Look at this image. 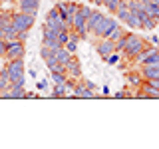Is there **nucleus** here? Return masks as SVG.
Segmentation results:
<instances>
[{"instance_id": "1", "label": "nucleus", "mask_w": 159, "mask_h": 149, "mask_svg": "<svg viewBox=\"0 0 159 149\" xmlns=\"http://www.w3.org/2000/svg\"><path fill=\"white\" fill-rule=\"evenodd\" d=\"M145 44H147L145 38L137 36V34H133V32H127V44H125V48H123V52H121V58H125V60L131 62V60L145 48Z\"/></svg>"}, {"instance_id": "2", "label": "nucleus", "mask_w": 159, "mask_h": 149, "mask_svg": "<svg viewBox=\"0 0 159 149\" xmlns=\"http://www.w3.org/2000/svg\"><path fill=\"white\" fill-rule=\"evenodd\" d=\"M6 74H8L10 84L24 86V79H26V72H24V58L6 60Z\"/></svg>"}, {"instance_id": "3", "label": "nucleus", "mask_w": 159, "mask_h": 149, "mask_svg": "<svg viewBox=\"0 0 159 149\" xmlns=\"http://www.w3.org/2000/svg\"><path fill=\"white\" fill-rule=\"evenodd\" d=\"M117 26H119V20H117V18H109V16H106V18H103L102 22H99L89 34H92V36H96V38H107Z\"/></svg>"}, {"instance_id": "4", "label": "nucleus", "mask_w": 159, "mask_h": 149, "mask_svg": "<svg viewBox=\"0 0 159 149\" xmlns=\"http://www.w3.org/2000/svg\"><path fill=\"white\" fill-rule=\"evenodd\" d=\"M10 16H12V22H14V26H16L18 32H22V30H32L34 26V18L36 16H32V14H24V12H10Z\"/></svg>"}, {"instance_id": "5", "label": "nucleus", "mask_w": 159, "mask_h": 149, "mask_svg": "<svg viewBox=\"0 0 159 149\" xmlns=\"http://www.w3.org/2000/svg\"><path fill=\"white\" fill-rule=\"evenodd\" d=\"M26 54V46L20 40H6V52H4V60H16L24 58Z\"/></svg>"}, {"instance_id": "6", "label": "nucleus", "mask_w": 159, "mask_h": 149, "mask_svg": "<svg viewBox=\"0 0 159 149\" xmlns=\"http://www.w3.org/2000/svg\"><path fill=\"white\" fill-rule=\"evenodd\" d=\"M70 30H74V32H76L82 40L88 38V34H89V32H88V18L84 16L80 10L76 12V16H74V20H72V28H70Z\"/></svg>"}, {"instance_id": "7", "label": "nucleus", "mask_w": 159, "mask_h": 149, "mask_svg": "<svg viewBox=\"0 0 159 149\" xmlns=\"http://www.w3.org/2000/svg\"><path fill=\"white\" fill-rule=\"evenodd\" d=\"M46 24H50L52 28H56L58 32L60 30H66L68 26H66V22L62 20V16H60V12H58V8L54 6L52 10H48V14H46ZM70 30V28H68Z\"/></svg>"}, {"instance_id": "8", "label": "nucleus", "mask_w": 159, "mask_h": 149, "mask_svg": "<svg viewBox=\"0 0 159 149\" xmlns=\"http://www.w3.org/2000/svg\"><path fill=\"white\" fill-rule=\"evenodd\" d=\"M66 97H84V99H89V97H98V93H96V92H92V89H88L86 86H84L82 78H80V79H78V84L74 86V92H72V93H68Z\"/></svg>"}, {"instance_id": "9", "label": "nucleus", "mask_w": 159, "mask_h": 149, "mask_svg": "<svg viewBox=\"0 0 159 149\" xmlns=\"http://www.w3.org/2000/svg\"><path fill=\"white\" fill-rule=\"evenodd\" d=\"M96 52L106 60L111 52H116V42H111L109 38H102V42H98V46H96Z\"/></svg>"}, {"instance_id": "10", "label": "nucleus", "mask_w": 159, "mask_h": 149, "mask_svg": "<svg viewBox=\"0 0 159 149\" xmlns=\"http://www.w3.org/2000/svg\"><path fill=\"white\" fill-rule=\"evenodd\" d=\"M24 96H26V89H24V86H18V84H10L8 89L2 93L0 97H6V99H22Z\"/></svg>"}, {"instance_id": "11", "label": "nucleus", "mask_w": 159, "mask_h": 149, "mask_svg": "<svg viewBox=\"0 0 159 149\" xmlns=\"http://www.w3.org/2000/svg\"><path fill=\"white\" fill-rule=\"evenodd\" d=\"M66 74H68L70 78H76V79L82 78V66H80V58H76V56L70 58V62L66 64Z\"/></svg>"}, {"instance_id": "12", "label": "nucleus", "mask_w": 159, "mask_h": 149, "mask_svg": "<svg viewBox=\"0 0 159 149\" xmlns=\"http://www.w3.org/2000/svg\"><path fill=\"white\" fill-rule=\"evenodd\" d=\"M141 2V6H143V10L151 16L155 22L159 24V4H155V2H151V0H139Z\"/></svg>"}, {"instance_id": "13", "label": "nucleus", "mask_w": 159, "mask_h": 149, "mask_svg": "<svg viewBox=\"0 0 159 149\" xmlns=\"http://www.w3.org/2000/svg\"><path fill=\"white\" fill-rule=\"evenodd\" d=\"M139 74L143 76V79H157L159 66H139Z\"/></svg>"}, {"instance_id": "14", "label": "nucleus", "mask_w": 159, "mask_h": 149, "mask_svg": "<svg viewBox=\"0 0 159 149\" xmlns=\"http://www.w3.org/2000/svg\"><path fill=\"white\" fill-rule=\"evenodd\" d=\"M16 36H18V30H16V26H14L12 18H10L8 22L4 24V28H2V38L4 40H16Z\"/></svg>"}, {"instance_id": "15", "label": "nucleus", "mask_w": 159, "mask_h": 149, "mask_svg": "<svg viewBox=\"0 0 159 149\" xmlns=\"http://www.w3.org/2000/svg\"><path fill=\"white\" fill-rule=\"evenodd\" d=\"M103 18H106V14H103V12H99V10H93V12H92V16L88 18V32H92V30L96 28V26H98L99 22H102Z\"/></svg>"}, {"instance_id": "16", "label": "nucleus", "mask_w": 159, "mask_h": 149, "mask_svg": "<svg viewBox=\"0 0 159 149\" xmlns=\"http://www.w3.org/2000/svg\"><path fill=\"white\" fill-rule=\"evenodd\" d=\"M54 56H56V60H58L60 64H64V66H66V64L70 62V58H72L74 54H72V52H68V50L64 48V46H60V48L54 50Z\"/></svg>"}, {"instance_id": "17", "label": "nucleus", "mask_w": 159, "mask_h": 149, "mask_svg": "<svg viewBox=\"0 0 159 149\" xmlns=\"http://www.w3.org/2000/svg\"><path fill=\"white\" fill-rule=\"evenodd\" d=\"M125 76H127V84H129V86H133V88H141V84H143V76H141V74H139V72H135V70H131V72H127L125 74Z\"/></svg>"}, {"instance_id": "18", "label": "nucleus", "mask_w": 159, "mask_h": 149, "mask_svg": "<svg viewBox=\"0 0 159 149\" xmlns=\"http://www.w3.org/2000/svg\"><path fill=\"white\" fill-rule=\"evenodd\" d=\"M56 38H58V30L44 22V26H42V40H56Z\"/></svg>"}, {"instance_id": "19", "label": "nucleus", "mask_w": 159, "mask_h": 149, "mask_svg": "<svg viewBox=\"0 0 159 149\" xmlns=\"http://www.w3.org/2000/svg\"><path fill=\"white\" fill-rule=\"evenodd\" d=\"M139 66H159V50H155V52H151L147 58H143Z\"/></svg>"}, {"instance_id": "20", "label": "nucleus", "mask_w": 159, "mask_h": 149, "mask_svg": "<svg viewBox=\"0 0 159 149\" xmlns=\"http://www.w3.org/2000/svg\"><path fill=\"white\" fill-rule=\"evenodd\" d=\"M66 96H68L66 84H54V89L50 93V97H66Z\"/></svg>"}, {"instance_id": "21", "label": "nucleus", "mask_w": 159, "mask_h": 149, "mask_svg": "<svg viewBox=\"0 0 159 149\" xmlns=\"http://www.w3.org/2000/svg\"><path fill=\"white\" fill-rule=\"evenodd\" d=\"M123 24H125V26L129 28V30H139V28H141V22H139V18L135 16V14H129V16L125 18V22H123Z\"/></svg>"}, {"instance_id": "22", "label": "nucleus", "mask_w": 159, "mask_h": 149, "mask_svg": "<svg viewBox=\"0 0 159 149\" xmlns=\"http://www.w3.org/2000/svg\"><path fill=\"white\" fill-rule=\"evenodd\" d=\"M129 14H131V10H129V6H123V4H119V8L116 10V14H113V16H116L119 22H125V18L129 16Z\"/></svg>"}, {"instance_id": "23", "label": "nucleus", "mask_w": 159, "mask_h": 149, "mask_svg": "<svg viewBox=\"0 0 159 149\" xmlns=\"http://www.w3.org/2000/svg\"><path fill=\"white\" fill-rule=\"evenodd\" d=\"M18 10H20V12H24V14H32V16H36V12H38L36 6L26 4V2H18Z\"/></svg>"}, {"instance_id": "24", "label": "nucleus", "mask_w": 159, "mask_h": 149, "mask_svg": "<svg viewBox=\"0 0 159 149\" xmlns=\"http://www.w3.org/2000/svg\"><path fill=\"white\" fill-rule=\"evenodd\" d=\"M52 74V82L54 84H66V79H68V74H64V72H50Z\"/></svg>"}, {"instance_id": "25", "label": "nucleus", "mask_w": 159, "mask_h": 149, "mask_svg": "<svg viewBox=\"0 0 159 149\" xmlns=\"http://www.w3.org/2000/svg\"><path fill=\"white\" fill-rule=\"evenodd\" d=\"M56 40H58V44H60V46H66V42L70 40V30H68V28H66V30H60Z\"/></svg>"}, {"instance_id": "26", "label": "nucleus", "mask_w": 159, "mask_h": 149, "mask_svg": "<svg viewBox=\"0 0 159 149\" xmlns=\"http://www.w3.org/2000/svg\"><path fill=\"white\" fill-rule=\"evenodd\" d=\"M119 60H121V52H111V54L106 58V62L109 64V66H117Z\"/></svg>"}, {"instance_id": "27", "label": "nucleus", "mask_w": 159, "mask_h": 149, "mask_svg": "<svg viewBox=\"0 0 159 149\" xmlns=\"http://www.w3.org/2000/svg\"><path fill=\"white\" fill-rule=\"evenodd\" d=\"M123 34H125V30H123V26H117L116 30H113V32L111 34H109V40H111V42H116V40H119V38H121L123 36Z\"/></svg>"}, {"instance_id": "28", "label": "nucleus", "mask_w": 159, "mask_h": 149, "mask_svg": "<svg viewBox=\"0 0 159 149\" xmlns=\"http://www.w3.org/2000/svg\"><path fill=\"white\" fill-rule=\"evenodd\" d=\"M155 26H157V22H155V20H153L151 16H149V18H145V20L141 22V28H143V30H149V32H151V30L155 28Z\"/></svg>"}, {"instance_id": "29", "label": "nucleus", "mask_w": 159, "mask_h": 149, "mask_svg": "<svg viewBox=\"0 0 159 149\" xmlns=\"http://www.w3.org/2000/svg\"><path fill=\"white\" fill-rule=\"evenodd\" d=\"M125 44H127V32L123 34L119 40H116V52H123V48H125Z\"/></svg>"}, {"instance_id": "30", "label": "nucleus", "mask_w": 159, "mask_h": 149, "mask_svg": "<svg viewBox=\"0 0 159 149\" xmlns=\"http://www.w3.org/2000/svg\"><path fill=\"white\" fill-rule=\"evenodd\" d=\"M40 56H42L44 60H48V58H52V56H54V50H52V48H48V46H42V50H40Z\"/></svg>"}, {"instance_id": "31", "label": "nucleus", "mask_w": 159, "mask_h": 149, "mask_svg": "<svg viewBox=\"0 0 159 149\" xmlns=\"http://www.w3.org/2000/svg\"><path fill=\"white\" fill-rule=\"evenodd\" d=\"M28 30H22V32H18V36H16V40H20V42H26L28 40Z\"/></svg>"}, {"instance_id": "32", "label": "nucleus", "mask_w": 159, "mask_h": 149, "mask_svg": "<svg viewBox=\"0 0 159 149\" xmlns=\"http://www.w3.org/2000/svg\"><path fill=\"white\" fill-rule=\"evenodd\" d=\"M82 82H84V86H86L88 89H92V92H96V84H93V82H89V79H82Z\"/></svg>"}, {"instance_id": "33", "label": "nucleus", "mask_w": 159, "mask_h": 149, "mask_svg": "<svg viewBox=\"0 0 159 149\" xmlns=\"http://www.w3.org/2000/svg\"><path fill=\"white\" fill-rule=\"evenodd\" d=\"M18 2H26V4H32V6L40 8V0H18Z\"/></svg>"}, {"instance_id": "34", "label": "nucleus", "mask_w": 159, "mask_h": 149, "mask_svg": "<svg viewBox=\"0 0 159 149\" xmlns=\"http://www.w3.org/2000/svg\"><path fill=\"white\" fill-rule=\"evenodd\" d=\"M4 52H6V40H4V38H0V54L4 56Z\"/></svg>"}, {"instance_id": "35", "label": "nucleus", "mask_w": 159, "mask_h": 149, "mask_svg": "<svg viewBox=\"0 0 159 149\" xmlns=\"http://www.w3.org/2000/svg\"><path fill=\"white\" fill-rule=\"evenodd\" d=\"M48 88V82L46 79H42V82H38V89H46Z\"/></svg>"}, {"instance_id": "36", "label": "nucleus", "mask_w": 159, "mask_h": 149, "mask_svg": "<svg viewBox=\"0 0 159 149\" xmlns=\"http://www.w3.org/2000/svg\"><path fill=\"white\" fill-rule=\"evenodd\" d=\"M102 93H103V96H109V88L103 86V88H102Z\"/></svg>"}, {"instance_id": "37", "label": "nucleus", "mask_w": 159, "mask_h": 149, "mask_svg": "<svg viewBox=\"0 0 159 149\" xmlns=\"http://www.w3.org/2000/svg\"><path fill=\"white\" fill-rule=\"evenodd\" d=\"M149 42H151V44H155V46H157V44H159V38H157V36H151V40H149Z\"/></svg>"}, {"instance_id": "38", "label": "nucleus", "mask_w": 159, "mask_h": 149, "mask_svg": "<svg viewBox=\"0 0 159 149\" xmlns=\"http://www.w3.org/2000/svg\"><path fill=\"white\" fill-rule=\"evenodd\" d=\"M93 4H96V6H103V0H92Z\"/></svg>"}, {"instance_id": "39", "label": "nucleus", "mask_w": 159, "mask_h": 149, "mask_svg": "<svg viewBox=\"0 0 159 149\" xmlns=\"http://www.w3.org/2000/svg\"><path fill=\"white\" fill-rule=\"evenodd\" d=\"M24 97H36V93H34V92H26V96H24Z\"/></svg>"}, {"instance_id": "40", "label": "nucleus", "mask_w": 159, "mask_h": 149, "mask_svg": "<svg viewBox=\"0 0 159 149\" xmlns=\"http://www.w3.org/2000/svg\"><path fill=\"white\" fill-rule=\"evenodd\" d=\"M151 2H155V4H159V0H151Z\"/></svg>"}, {"instance_id": "41", "label": "nucleus", "mask_w": 159, "mask_h": 149, "mask_svg": "<svg viewBox=\"0 0 159 149\" xmlns=\"http://www.w3.org/2000/svg\"><path fill=\"white\" fill-rule=\"evenodd\" d=\"M0 58H4V56H2V54H0Z\"/></svg>"}, {"instance_id": "42", "label": "nucleus", "mask_w": 159, "mask_h": 149, "mask_svg": "<svg viewBox=\"0 0 159 149\" xmlns=\"http://www.w3.org/2000/svg\"><path fill=\"white\" fill-rule=\"evenodd\" d=\"M0 2H4V0H0Z\"/></svg>"}, {"instance_id": "43", "label": "nucleus", "mask_w": 159, "mask_h": 149, "mask_svg": "<svg viewBox=\"0 0 159 149\" xmlns=\"http://www.w3.org/2000/svg\"><path fill=\"white\" fill-rule=\"evenodd\" d=\"M0 12H2V8H0Z\"/></svg>"}]
</instances>
